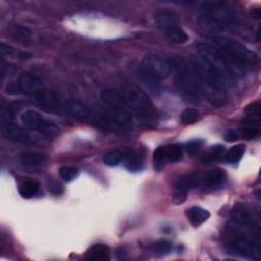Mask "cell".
I'll list each match as a JSON object with an SVG mask.
<instances>
[{
	"instance_id": "603a6c76",
	"label": "cell",
	"mask_w": 261,
	"mask_h": 261,
	"mask_svg": "<svg viewBox=\"0 0 261 261\" xmlns=\"http://www.w3.org/2000/svg\"><path fill=\"white\" fill-rule=\"evenodd\" d=\"M154 20L161 26H175L178 22V16L169 11H157L154 14Z\"/></svg>"
},
{
	"instance_id": "5bb4252c",
	"label": "cell",
	"mask_w": 261,
	"mask_h": 261,
	"mask_svg": "<svg viewBox=\"0 0 261 261\" xmlns=\"http://www.w3.org/2000/svg\"><path fill=\"white\" fill-rule=\"evenodd\" d=\"M34 97L38 104L46 111H56L60 107L59 98L52 90L43 88Z\"/></svg>"
},
{
	"instance_id": "e0dca14e",
	"label": "cell",
	"mask_w": 261,
	"mask_h": 261,
	"mask_svg": "<svg viewBox=\"0 0 261 261\" xmlns=\"http://www.w3.org/2000/svg\"><path fill=\"white\" fill-rule=\"evenodd\" d=\"M186 216L190 223L196 228L204 223L210 217V212L199 206H191L186 210Z\"/></svg>"
},
{
	"instance_id": "d590c367",
	"label": "cell",
	"mask_w": 261,
	"mask_h": 261,
	"mask_svg": "<svg viewBox=\"0 0 261 261\" xmlns=\"http://www.w3.org/2000/svg\"><path fill=\"white\" fill-rule=\"evenodd\" d=\"M201 147V141H192L188 144L187 146V151L190 154H194L195 152H197Z\"/></svg>"
},
{
	"instance_id": "3957f363",
	"label": "cell",
	"mask_w": 261,
	"mask_h": 261,
	"mask_svg": "<svg viewBox=\"0 0 261 261\" xmlns=\"http://www.w3.org/2000/svg\"><path fill=\"white\" fill-rule=\"evenodd\" d=\"M176 72L180 91L190 98H199L202 93V83L195 62H177Z\"/></svg>"
},
{
	"instance_id": "8992f818",
	"label": "cell",
	"mask_w": 261,
	"mask_h": 261,
	"mask_svg": "<svg viewBox=\"0 0 261 261\" xmlns=\"http://www.w3.org/2000/svg\"><path fill=\"white\" fill-rule=\"evenodd\" d=\"M63 107H64V110L69 116H71L72 118H74L81 122L94 125V126H96L100 129H104V130H107L110 128L111 122L108 120V118L93 111L92 109L85 106L81 102L72 101V100L66 101L64 103Z\"/></svg>"
},
{
	"instance_id": "6da1fadb",
	"label": "cell",
	"mask_w": 261,
	"mask_h": 261,
	"mask_svg": "<svg viewBox=\"0 0 261 261\" xmlns=\"http://www.w3.org/2000/svg\"><path fill=\"white\" fill-rule=\"evenodd\" d=\"M195 64L200 73L202 91L207 101L214 107L225 106L229 97L223 74L201 58Z\"/></svg>"
},
{
	"instance_id": "836d02e7",
	"label": "cell",
	"mask_w": 261,
	"mask_h": 261,
	"mask_svg": "<svg viewBox=\"0 0 261 261\" xmlns=\"http://www.w3.org/2000/svg\"><path fill=\"white\" fill-rule=\"evenodd\" d=\"M13 120L14 117L12 111L6 107H3L2 110H0V126L11 124L13 123Z\"/></svg>"
},
{
	"instance_id": "9c48e42d",
	"label": "cell",
	"mask_w": 261,
	"mask_h": 261,
	"mask_svg": "<svg viewBox=\"0 0 261 261\" xmlns=\"http://www.w3.org/2000/svg\"><path fill=\"white\" fill-rule=\"evenodd\" d=\"M183 148L180 145H165L158 147L153 153L154 166L159 169L165 163H175L182 160Z\"/></svg>"
},
{
	"instance_id": "277c9868",
	"label": "cell",
	"mask_w": 261,
	"mask_h": 261,
	"mask_svg": "<svg viewBox=\"0 0 261 261\" xmlns=\"http://www.w3.org/2000/svg\"><path fill=\"white\" fill-rule=\"evenodd\" d=\"M125 103L131 109L144 118L155 117V109L153 103L149 99L146 93L136 88L134 86L124 87L121 92Z\"/></svg>"
},
{
	"instance_id": "7402d4cb",
	"label": "cell",
	"mask_w": 261,
	"mask_h": 261,
	"mask_svg": "<svg viewBox=\"0 0 261 261\" xmlns=\"http://www.w3.org/2000/svg\"><path fill=\"white\" fill-rule=\"evenodd\" d=\"M40 190L39 183L35 180H27L25 181L19 188V193L23 198L30 199L35 197Z\"/></svg>"
},
{
	"instance_id": "f1b7e54d",
	"label": "cell",
	"mask_w": 261,
	"mask_h": 261,
	"mask_svg": "<svg viewBox=\"0 0 261 261\" xmlns=\"http://www.w3.org/2000/svg\"><path fill=\"white\" fill-rule=\"evenodd\" d=\"M114 119L122 125H129L132 123V116L125 108H111L110 110Z\"/></svg>"
},
{
	"instance_id": "d6a6232c",
	"label": "cell",
	"mask_w": 261,
	"mask_h": 261,
	"mask_svg": "<svg viewBox=\"0 0 261 261\" xmlns=\"http://www.w3.org/2000/svg\"><path fill=\"white\" fill-rule=\"evenodd\" d=\"M242 133H243V136L245 138L251 140V139H255V138L259 137L260 129H259V126H249V125H247V127L242 130Z\"/></svg>"
},
{
	"instance_id": "7c38bea8",
	"label": "cell",
	"mask_w": 261,
	"mask_h": 261,
	"mask_svg": "<svg viewBox=\"0 0 261 261\" xmlns=\"http://www.w3.org/2000/svg\"><path fill=\"white\" fill-rule=\"evenodd\" d=\"M19 87L22 93L35 96L43 88H45L42 81L32 72H23L19 78Z\"/></svg>"
},
{
	"instance_id": "ba28073f",
	"label": "cell",
	"mask_w": 261,
	"mask_h": 261,
	"mask_svg": "<svg viewBox=\"0 0 261 261\" xmlns=\"http://www.w3.org/2000/svg\"><path fill=\"white\" fill-rule=\"evenodd\" d=\"M196 49L200 55V58L216 68L223 74V77L231 76L234 72V69L229 61L216 47H211L205 43H199L197 44Z\"/></svg>"
},
{
	"instance_id": "4dcf8cb0",
	"label": "cell",
	"mask_w": 261,
	"mask_h": 261,
	"mask_svg": "<svg viewBox=\"0 0 261 261\" xmlns=\"http://www.w3.org/2000/svg\"><path fill=\"white\" fill-rule=\"evenodd\" d=\"M171 247H172L171 243L167 240H164V239L158 240L153 244V250L157 254H160V255L168 254L171 251Z\"/></svg>"
},
{
	"instance_id": "f35d334b",
	"label": "cell",
	"mask_w": 261,
	"mask_h": 261,
	"mask_svg": "<svg viewBox=\"0 0 261 261\" xmlns=\"http://www.w3.org/2000/svg\"><path fill=\"white\" fill-rule=\"evenodd\" d=\"M253 18L256 19V20H260V19H261L260 9H256L255 11H253Z\"/></svg>"
},
{
	"instance_id": "1f68e13d",
	"label": "cell",
	"mask_w": 261,
	"mask_h": 261,
	"mask_svg": "<svg viewBox=\"0 0 261 261\" xmlns=\"http://www.w3.org/2000/svg\"><path fill=\"white\" fill-rule=\"evenodd\" d=\"M199 117V113L194 108H187L183 111L181 116V120L184 124H193L197 121Z\"/></svg>"
},
{
	"instance_id": "ac0fdd59",
	"label": "cell",
	"mask_w": 261,
	"mask_h": 261,
	"mask_svg": "<svg viewBox=\"0 0 261 261\" xmlns=\"http://www.w3.org/2000/svg\"><path fill=\"white\" fill-rule=\"evenodd\" d=\"M165 36L173 43L184 44L188 41L189 37L186 31L180 26H170L165 28Z\"/></svg>"
},
{
	"instance_id": "30bf717a",
	"label": "cell",
	"mask_w": 261,
	"mask_h": 261,
	"mask_svg": "<svg viewBox=\"0 0 261 261\" xmlns=\"http://www.w3.org/2000/svg\"><path fill=\"white\" fill-rule=\"evenodd\" d=\"M227 179V175L222 169H213L205 173L195 172L196 187L205 189H214L221 187Z\"/></svg>"
},
{
	"instance_id": "44dd1931",
	"label": "cell",
	"mask_w": 261,
	"mask_h": 261,
	"mask_svg": "<svg viewBox=\"0 0 261 261\" xmlns=\"http://www.w3.org/2000/svg\"><path fill=\"white\" fill-rule=\"evenodd\" d=\"M188 191H189V188L186 186V184L184 183L182 178L180 180H178V182L175 184V186H173V190H172L173 203H175L176 205L183 204L187 199Z\"/></svg>"
},
{
	"instance_id": "7a4b0ae2",
	"label": "cell",
	"mask_w": 261,
	"mask_h": 261,
	"mask_svg": "<svg viewBox=\"0 0 261 261\" xmlns=\"http://www.w3.org/2000/svg\"><path fill=\"white\" fill-rule=\"evenodd\" d=\"M214 43L234 70L246 69L259 62L258 55L239 41L226 37H217L214 39Z\"/></svg>"
},
{
	"instance_id": "8d00e7d4",
	"label": "cell",
	"mask_w": 261,
	"mask_h": 261,
	"mask_svg": "<svg viewBox=\"0 0 261 261\" xmlns=\"http://www.w3.org/2000/svg\"><path fill=\"white\" fill-rule=\"evenodd\" d=\"M0 52H2L3 55H12L16 52V50L12 46L2 43V45H0Z\"/></svg>"
},
{
	"instance_id": "83f0119b",
	"label": "cell",
	"mask_w": 261,
	"mask_h": 261,
	"mask_svg": "<svg viewBox=\"0 0 261 261\" xmlns=\"http://www.w3.org/2000/svg\"><path fill=\"white\" fill-rule=\"evenodd\" d=\"M59 172V177L61 178V180H63L65 183H69L72 182L73 180L77 179V177L79 176V171L76 167L73 166H68V165H64L61 166L58 170Z\"/></svg>"
},
{
	"instance_id": "d6986e66",
	"label": "cell",
	"mask_w": 261,
	"mask_h": 261,
	"mask_svg": "<svg viewBox=\"0 0 261 261\" xmlns=\"http://www.w3.org/2000/svg\"><path fill=\"white\" fill-rule=\"evenodd\" d=\"M137 76L141 82L152 92H158L160 90V81L151 76L147 70L140 66L137 70Z\"/></svg>"
},
{
	"instance_id": "f546056e",
	"label": "cell",
	"mask_w": 261,
	"mask_h": 261,
	"mask_svg": "<svg viewBox=\"0 0 261 261\" xmlns=\"http://www.w3.org/2000/svg\"><path fill=\"white\" fill-rule=\"evenodd\" d=\"M123 159V154L118 150H111L105 154L103 161L108 166H117Z\"/></svg>"
},
{
	"instance_id": "8fae6325",
	"label": "cell",
	"mask_w": 261,
	"mask_h": 261,
	"mask_svg": "<svg viewBox=\"0 0 261 261\" xmlns=\"http://www.w3.org/2000/svg\"><path fill=\"white\" fill-rule=\"evenodd\" d=\"M0 132H2L5 138L17 143L29 144L34 142V139L28 132H26L21 127L15 125L14 123L0 126Z\"/></svg>"
},
{
	"instance_id": "52a82bcc",
	"label": "cell",
	"mask_w": 261,
	"mask_h": 261,
	"mask_svg": "<svg viewBox=\"0 0 261 261\" xmlns=\"http://www.w3.org/2000/svg\"><path fill=\"white\" fill-rule=\"evenodd\" d=\"M21 121L25 128L32 131H37L48 138L56 137L60 132L56 125L46 121L40 114L35 110L25 111L21 116Z\"/></svg>"
},
{
	"instance_id": "2e32d148",
	"label": "cell",
	"mask_w": 261,
	"mask_h": 261,
	"mask_svg": "<svg viewBox=\"0 0 261 261\" xmlns=\"http://www.w3.org/2000/svg\"><path fill=\"white\" fill-rule=\"evenodd\" d=\"M101 99L105 104L109 105L110 108H124L126 106L125 100L120 92L111 88H105L101 91Z\"/></svg>"
},
{
	"instance_id": "4fadbf2b",
	"label": "cell",
	"mask_w": 261,
	"mask_h": 261,
	"mask_svg": "<svg viewBox=\"0 0 261 261\" xmlns=\"http://www.w3.org/2000/svg\"><path fill=\"white\" fill-rule=\"evenodd\" d=\"M196 22L198 29L206 35L217 36L223 33L225 31V25L221 22L207 15L198 17Z\"/></svg>"
},
{
	"instance_id": "5b68a950",
	"label": "cell",
	"mask_w": 261,
	"mask_h": 261,
	"mask_svg": "<svg viewBox=\"0 0 261 261\" xmlns=\"http://www.w3.org/2000/svg\"><path fill=\"white\" fill-rule=\"evenodd\" d=\"M176 60L164 57L160 54L149 53L143 57L142 67L157 80H164L176 72Z\"/></svg>"
},
{
	"instance_id": "4316f807",
	"label": "cell",
	"mask_w": 261,
	"mask_h": 261,
	"mask_svg": "<svg viewBox=\"0 0 261 261\" xmlns=\"http://www.w3.org/2000/svg\"><path fill=\"white\" fill-rule=\"evenodd\" d=\"M245 151H246L245 145H243V144L236 145V146L232 147V148L227 152L225 159H226V161L229 162V163L236 164V163H238V162L242 159V157H243Z\"/></svg>"
},
{
	"instance_id": "9a60e30c",
	"label": "cell",
	"mask_w": 261,
	"mask_h": 261,
	"mask_svg": "<svg viewBox=\"0 0 261 261\" xmlns=\"http://www.w3.org/2000/svg\"><path fill=\"white\" fill-rule=\"evenodd\" d=\"M110 248L104 244H96L88 249L84 255V259L93 261H106L110 259Z\"/></svg>"
},
{
	"instance_id": "ffe728a7",
	"label": "cell",
	"mask_w": 261,
	"mask_h": 261,
	"mask_svg": "<svg viewBox=\"0 0 261 261\" xmlns=\"http://www.w3.org/2000/svg\"><path fill=\"white\" fill-rule=\"evenodd\" d=\"M47 160V156L43 153L39 152H33V151H28L22 154L21 156V161L23 164L27 166H39L43 164Z\"/></svg>"
},
{
	"instance_id": "e575fe53",
	"label": "cell",
	"mask_w": 261,
	"mask_h": 261,
	"mask_svg": "<svg viewBox=\"0 0 261 261\" xmlns=\"http://www.w3.org/2000/svg\"><path fill=\"white\" fill-rule=\"evenodd\" d=\"M48 190H49L52 194H54V195H60V194L63 193V188H62V186H61L59 183L55 182V181H50V182L48 183Z\"/></svg>"
},
{
	"instance_id": "74e56055",
	"label": "cell",
	"mask_w": 261,
	"mask_h": 261,
	"mask_svg": "<svg viewBox=\"0 0 261 261\" xmlns=\"http://www.w3.org/2000/svg\"><path fill=\"white\" fill-rule=\"evenodd\" d=\"M225 140L228 142H235L239 140V135L235 131L230 130L225 134Z\"/></svg>"
},
{
	"instance_id": "484cf974",
	"label": "cell",
	"mask_w": 261,
	"mask_h": 261,
	"mask_svg": "<svg viewBox=\"0 0 261 261\" xmlns=\"http://www.w3.org/2000/svg\"><path fill=\"white\" fill-rule=\"evenodd\" d=\"M225 153V147L222 145H215L212 146L210 149H208L200 158L202 163L209 164L211 162H214L218 160Z\"/></svg>"
},
{
	"instance_id": "cb8c5ba5",
	"label": "cell",
	"mask_w": 261,
	"mask_h": 261,
	"mask_svg": "<svg viewBox=\"0 0 261 261\" xmlns=\"http://www.w3.org/2000/svg\"><path fill=\"white\" fill-rule=\"evenodd\" d=\"M123 158H125V164L128 169L136 171L142 168L143 157L139 152L130 151L125 156L123 155Z\"/></svg>"
},
{
	"instance_id": "d4e9b609",
	"label": "cell",
	"mask_w": 261,
	"mask_h": 261,
	"mask_svg": "<svg viewBox=\"0 0 261 261\" xmlns=\"http://www.w3.org/2000/svg\"><path fill=\"white\" fill-rule=\"evenodd\" d=\"M11 34L15 39L23 44L30 43L32 39V32L29 30V28L22 25L14 26L11 30Z\"/></svg>"
}]
</instances>
